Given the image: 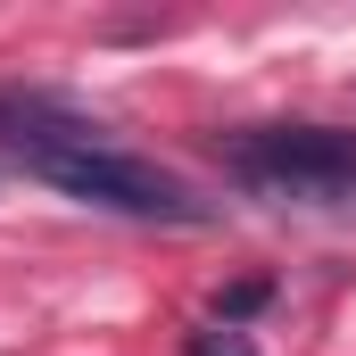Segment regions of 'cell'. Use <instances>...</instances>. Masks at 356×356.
Returning <instances> with one entry per match:
<instances>
[{
	"label": "cell",
	"mask_w": 356,
	"mask_h": 356,
	"mask_svg": "<svg viewBox=\"0 0 356 356\" xmlns=\"http://www.w3.org/2000/svg\"><path fill=\"white\" fill-rule=\"evenodd\" d=\"M25 166H33L42 182H58L67 199H83V207H108V216H141V224H199V216H207V207H199L166 166H149V158L99 141V124L67 133V141H50V149L25 158Z\"/></svg>",
	"instance_id": "obj_1"
},
{
	"label": "cell",
	"mask_w": 356,
	"mask_h": 356,
	"mask_svg": "<svg viewBox=\"0 0 356 356\" xmlns=\"http://www.w3.org/2000/svg\"><path fill=\"white\" fill-rule=\"evenodd\" d=\"M232 175L266 199H356V133L340 124H273V133H241Z\"/></svg>",
	"instance_id": "obj_2"
},
{
	"label": "cell",
	"mask_w": 356,
	"mask_h": 356,
	"mask_svg": "<svg viewBox=\"0 0 356 356\" xmlns=\"http://www.w3.org/2000/svg\"><path fill=\"white\" fill-rule=\"evenodd\" d=\"M199 356H249L241 340H199Z\"/></svg>",
	"instance_id": "obj_3"
}]
</instances>
